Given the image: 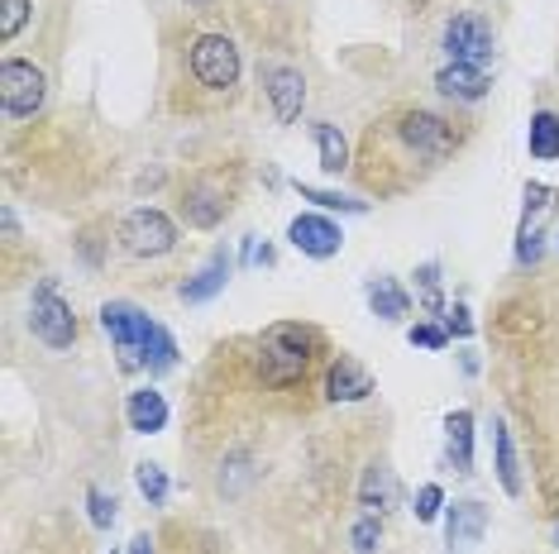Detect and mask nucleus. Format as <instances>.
Segmentation results:
<instances>
[{
	"mask_svg": "<svg viewBox=\"0 0 559 554\" xmlns=\"http://www.w3.org/2000/svg\"><path fill=\"white\" fill-rule=\"evenodd\" d=\"M130 554H154V540H148V535H134V540H130Z\"/></svg>",
	"mask_w": 559,
	"mask_h": 554,
	"instance_id": "obj_33",
	"label": "nucleus"
},
{
	"mask_svg": "<svg viewBox=\"0 0 559 554\" xmlns=\"http://www.w3.org/2000/svg\"><path fill=\"white\" fill-rule=\"evenodd\" d=\"M297 192H301V201H316L321 210H345V216H364V201H349V196H340V192H321V186H301L297 182Z\"/></svg>",
	"mask_w": 559,
	"mask_h": 554,
	"instance_id": "obj_25",
	"label": "nucleus"
},
{
	"mask_svg": "<svg viewBox=\"0 0 559 554\" xmlns=\"http://www.w3.org/2000/svg\"><path fill=\"white\" fill-rule=\"evenodd\" d=\"M44 72L24 58H5L0 62V110L5 120H29L44 106Z\"/></svg>",
	"mask_w": 559,
	"mask_h": 554,
	"instance_id": "obj_4",
	"label": "nucleus"
},
{
	"mask_svg": "<svg viewBox=\"0 0 559 554\" xmlns=\"http://www.w3.org/2000/svg\"><path fill=\"white\" fill-rule=\"evenodd\" d=\"M368 306H373V316H383V321H402L412 301H406V292L392 282V277H373V282H368Z\"/></svg>",
	"mask_w": 559,
	"mask_h": 554,
	"instance_id": "obj_20",
	"label": "nucleus"
},
{
	"mask_svg": "<svg viewBox=\"0 0 559 554\" xmlns=\"http://www.w3.org/2000/svg\"><path fill=\"white\" fill-rule=\"evenodd\" d=\"M316 349H321V335H316L311 325L277 321L263 330L259 349H253V363H259V377L269 387H277V393H297V387H307Z\"/></svg>",
	"mask_w": 559,
	"mask_h": 554,
	"instance_id": "obj_1",
	"label": "nucleus"
},
{
	"mask_svg": "<svg viewBox=\"0 0 559 554\" xmlns=\"http://www.w3.org/2000/svg\"><path fill=\"white\" fill-rule=\"evenodd\" d=\"M287 239H292V249H301V254H311V258H335L340 249H345L340 225L325 216H297L287 225Z\"/></svg>",
	"mask_w": 559,
	"mask_h": 554,
	"instance_id": "obj_10",
	"label": "nucleus"
},
{
	"mask_svg": "<svg viewBox=\"0 0 559 554\" xmlns=\"http://www.w3.org/2000/svg\"><path fill=\"white\" fill-rule=\"evenodd\" d=\"M450 335H474V321H468V311H464V306H454V311H450Z\"/></svg>",
	"mask_w": 559,
	"mask_h": 554,
	"instance_id": "obj_32",
	"label": "nucleus"
},
{
	"mask_svg": "<svg viewBox=\"0 0 559 554\" xmlns=\"http://www.w3.org/2000/svg\"><path fill=\"white\" fill-rule=\"evenodd\" d=\"M444 53H450L454 62H464V68H483V62L492 58V29H488V20L454 15L450 29H444Z\"/></svg>",
	"mask_w": 559,
	"mask_h": 554,
	"instance_id": "obj_8",
	"label": "nucleus"
},
{
	"mask_svg": "<svg viewBox=\"0 0 559 554\" xmlns=\"http://www.w3.org/2000/svg\"><path fill=\"white\" fill-rule=\"evenodd\" d=\"M483 531H488V507L483 502H454L450 507V545H478Z\"/></svg>",
	"mask_w": 559,
	"mask_h": 554,
	"instance_id": "obj_15",
	"label": "nucleus"
},
{
	"mask_svg": "<svg viewBox=\"0 0 559 554\" xmlns=\"http://www.w3.org/2000/svg\"><path fill=\"white\" fill-rule=\"evenodd\" d=\"M173 363H177V345H173V335L154 321V335H148V345H144V369L148 373H168Z\"/></svg>",
	"mask_w": 559,
	"mask_h": 554,
	"instance_id": "obj_23",
	"label": "nucleus"
},
{
	"mask_svg": "<svg viewBox=\"0 0 559 554\" xmlns=\"http://www.w3.org/2000/svg\"><path fill=\"white\" fill-rule=\"evenodd\" d=\"M120 244L134 258H163L177 244V225L163 210H130L120 225Z\"/></svg>",
	"mask_w": 559,
	"mask_h": 554,
	"instance_id": "obj_7",
	"label": "nucleus"
},
{
	"mask_svg": "<svg viewBox=\"0 0 559 554\" xmlns=\"http://www.w3.org/2000/svg\"><path fill=\"white\" fill-rule=\"evenodd\" d=\"M368 393H373V373H368L364 363H354L349 354H340L335 363H330V373H325V397L330 401H364Z\"/></svg>",
	"mask_w": 559,
	"mask_h": 554,
	"instance_id": "obj_12",
	"label": "nucleus"
},
{
	"mask_svg": "<svg viewBox=\"0 0 559 554\" xmlns=\"http://www.w3.org/2000/svg\"><path fill=\"white\" fill-rule=\"evenodd\" d=\"M187 5H192L197 15H206V10H211V0H187Z\"/></svg>",
	"mask_w": 559,
	"mask_h": 554,
	"instance_id": "obj_34",
	"label": "nucleus"
},
{
	"mask_svg": "<svg viewBox=\"0 0 559 554\" xmlns=\"http://www.w3.org/2000/svg\"><path fill=\"white\" fill-rule=\"evenodd\" d=\"M182 216H187V225L211 230V225H221L230 216V196H225V186H215L211 178H197V182H187V192H182Z\"/></svg>",
	"mask_w": 559,
	"mask_h": 554,
	"instance_id": "obj_11",
	"label": "nucleus"
},
{
	"mask_svg": "<svg viewBox=\"0 0 559 554\" xmlns=\"http://www.w3.org/2000/svg\"><path fill=\"white\" fill-rule=\"evenodd\" d=\"M388 134L402 144L406 158H421V162H440V158H450L454 148H460L454 124L430 116V110H402V116L388 124Z\"/></svg>",
	"mask_w": 559,
	"mask_h": 554,
	"instance_id": "obj_2",
	"label": "nucleus"
},
{
	"mask_svg": "<svg viewBox=\"0 0 559 554\" xmlns=\"http://www.w3.org/2000/svg\"><path fill=\"white\" fill-rule=\"evenodd\" d=\"M444 435H450V463H454V473H474V416H468V411H450V421H444Z\"/></svg>",
	"mask_w": 559,
	"mask_h": 554,
	"instance_id": "obj_18",
	"label": "nucleus"
},
{
	"mask_svg": "<svg viewBox=\"0 0 559 554\" xmlns=\"http://www.w3.org/2000/svg\"><path fill=\"white\" fill-rule=\"evenodd\" d=\"M100 325H106V335L116 339V349L124 354V369L144 363V345H148V335H154V321H148L144 311L130 306V301H106V306H100Z\"/></svg>",
	"mask_w": 559,
	"mask_h": 554,
	"instance_id": "obj_6",
	"label": "nucleus"
},
{
	"mask_svg": "<svg viewBox=\"0 0 559 554\" xmlns=\"http://www.w3.org/2000/svg\"><path fill=\"white\" fill-rule=\"evenodd\" d=\"M187 68H192V82L211 96H230L239 82V48L225 39V34H201L187 53Z\"/></svg>",
	"mask_w": 559,
	"mask_h": 554,
	"instance_id": "obj_3",
	"label": "nucleus"
},
{
	"mask_svg": "<svg viewBox=\"0 0 559 554\" xmlns=\"http://www.w3.org/2000/svg\"><path fill=\"white\" fill-rule=\"evenodd\" d=\"M29 330L44 339L48 349H72V339H78V316H72V306L58 297L53 282H39V292L29 301Z\"/></svg>",
	"mask_w": 559,
	"mask_h": 554,
	"instance_id": "obj_5",
	"label": "nucleus"
},
{
	"mask_svg": "<svg viewBox=\"0 0 559 554\" xmlns=\"http://www.w3.org/2000/svg\"><path fill=\"white\" fill-rule=\"evenodd\" d=\"M24 20H29V0H0V39H15L24 29Z\"/></svg>",
	"mask_w": 559,
	"mask_h": 554,
	"instance_id": "obj_27",
	"label": "nucleus"
},
{
	"mask_svg": "<svg viewBox=\"0 0 559 554\" xmlns=\"http://www.w3.org/2000/svg\"><path fill=\"white\" fill-rule=\"evenodd\" d=\"M436 86L444 96H454V100H483L488 96V86L492 77L483 68H464V62H450V68H440L436 72Z\"/></svg>",
	"mask_w": 559,
	"mask_h": 554,
	"instance_id": "obj_13",
	"label": "nucleus"
},
{
	"mask_svg": "<svg viewBox=\"0 0 559 554\" xmlns=\"http://www.w3.org/2000/svg\"><path fill=\"white\" fill-rule=\"evenodd\" d=\"M86 507H92V526H100V531L116 526V497H106L100 487H86Z\"/></svg>",
	"mask_w": 559,
	"mask_h": 554,
	"instance_id": "obj_29",
	"label": "nucleus"
},
{
	"mask_svg": "<svg viewBox=\"0 0 559 554\" xmlns=\"http://www.w3.org/2000/svg\"><path fill=\"white\" fill-rule=\"evenodd\" d=\"M492 445H498V478L507 487V497H521V469H516V449H512V431L498 421L492 425Z\"/></svg>",
	"mask_w": 559,
	"mask_h": 554,
	"instance_id": "obj_21",
	"label": "nucleus"
},
{
	"mask_svg": "<svg viewBox=\"0 0 559 554\" xmlns=\"http://www.w3.org/2000/svg\"><path fill=\"white\" fill-rule=\"evenodd\" d=\"M359 502H364L368 516L392 511L397 507V473H392L388 463H373V469L364 473V483H359Z\"/></svg>",
	"mask_w": 559,
	"mask_h": 554,
	"instance_id": "obj_14",
	"label": "nucleus"
},
{
	"mask_svg": "<svg viewBox=\"0 0 559 554\" xmlns=\"http://www.w3.org/2000/svg\"><path fill=\"white\" fill-rule=\"evenodd\" d=\"M354 550L359 554H373L378 540H383V516H364V521H354Z\"/></svg>",
	"mask_w": 559,
	"mask_h": 554,
	"instance_id": "obj_28",
	"label": "nucleus"
},
{
	"mask_svg": "<svg viewBox=\"0 0 559 554\" xmlns=\"http://www.w3.org/2000/svg\"><path fill=\"white\" fill-rule=\"evenodd\" d=\"M230 268H235L230 254H225V249H215L206 268H201V273L192 277V282H182V301H211L225 282H230Z\"/></svg>",
	"mask_w": 559,
	"mask_h": 554,
	"instance_id": "obj_16",
	"label": "nucleus"
},
{
	"mask_svg": "<svg viewBox=\"0 0 559 554\" xmlns=\"http://www.w3.org/2000/svg\"><path fill=\"white\" fill-rule=\"evenodd\" d=\"M316 148H321V168L325 172H345L349 168V144L335 124H316Z\"/></svg>",
	"mask_w": 559,
	"mask_h": 554,
	"instance_id": "obj_22",
	"label": "nucleus"
},
{
	"mask_svg": "<svg viewBox=\"0 0 559 554\" xmlns=\"http://www.w3.org/2000/svg\"><path fill=\"white\" fill-rule=\"evenodd\" d=\"M526 148H531V158H540V162L559 158V116L555 110H536V116H531Z\"/></svg>",
	"mask_w": 559,
	"mask_h": 554,
	"instance_id": "obj_19",
	"label": "nucleus"
},
{
	"mask_svg": "<svg viewBox=\"0 0 559 554\" xmlns=\"http://www.w3.org/2000/svg\"><path fill=\"white\" fill-rule=\"evenodd\" d=\"M124 411H130V431H139V435H158L163 425H168V401H163V393H154V387L134 393Z\"/></svg>",
	"mask_w": 559,
	"mask_h": 554,
	"instance_id": "obj_17",
	"label": "nucleus"
},
{
	"mask_svg": "<svg viewBox=\"0 0 559 554\" xmlns=\"http://www.w3.org/2000/svg\"><path fill=\"white\" fill-rule=\"evenodd\" d=\"M406 339H412V345H421V349H444V345H450V330H440V325H412Z\"/></svg>",
	"mask_w": 559,
	"mask_h": 554,
	"instance_id": "obj_31",
	"label": "nucleus"
},
{
	"mask_svg": "<svg viewBox=\"0 0 559 554\" xmlns=\"http://www.w3.org/2000/svg\"><path fill=\"white\" fill-rule=\"evenodd\" d=\"M416 282H421V306L426 311H444V297H440V263H421V268H416Z\"/></svg>",
	"mask_w": 559,
	"mask_h": 554,
	"instance_id": "obj_26",
	"label": "nucleus"
},
{
	"mask_svg": "<svg viewBox=\"0 0 559 554\" xmlns=\"http://www.w3.org/2000/svg\"><path fill=\"white\" fill-rule=\"evenodd\" d=\"M134 483H139V493L148 497V507H163V497H168V473H163L158 463H139Z\"/></svg>",
	"mask_w": 559,
	"mask_h": 554,
	"instance_id": "obj_24",
	"label": "nucleus"
},
{
	"mask_svg": "<svg viewBox=\"0 0 559 554\" xmlns=\"http://www.w3.org/2000/svg\"><path fill=\"white\" fill-rule=\"evenodd\" d=\"M259 82H263V92H269L273 100V116L292 124L301 116V100H307V77H301L297 68H283V62H263L259 68Z\"/></svg>",
	"mask_w": 559,
	"mask_h": 554,
	"instance_id": "obj_9",
	"label": "nucleus"
},
{
	"mask_svg": "<svg viewBox=\"0 0 559 554\" xmlns=\"http://www.w3.org/2000/svg\"><path fill=\"white\" fill-rule=\"evenodd\" d=\"M440 507H444V493H440L436 483H426L421 493H416V521H436Z\"/></svg>",
	"mask_w": 559,
	"mask_h": 554,
	"instance_id": "obj_30",
	"label": "nucleus"
}]
</instances>
